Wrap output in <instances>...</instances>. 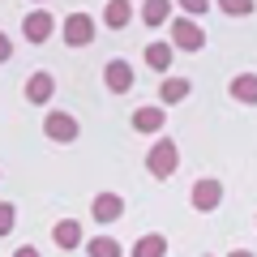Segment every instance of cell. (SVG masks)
I'll use <instances>...</instances> for the list:
<instances>
[{"instance_id":"obj_3","label":"cell","mask_w":257,"mask_h":257,"mask_svg":"<svg viewBox=\"0 0 257 257\" xmlns=\"http://www.w3.org/2000/svg\"><path fill=\"white\" fill-rule=\"evenodd\" d=\"M202 43H206V35H202V26H197L193 18H176V22H172V47L202 52Z\"/></svg>"},{"instance_id":"obj_11","label":"cell","mask_w":257,"mask_h":257,"mask_svg":"<svg viewBox=\"0 0 257 257\" xmlns=\"http://www.w3.org/2000/svg\"><path fill=\"white\" fill-rule=\"evenodd\" d=\"M128 18H133V5L128 0H107V9H103V22H107L111 30H124Z\"/></svg>"},{"instance_id":"obj_22","label":"cell","mask_w":257,"mask_h":257,"mask_svg":"<svg viewBox=\"0 0 257 257\" xmlns=\"http://www.w3.org/2000/svg\"><path fill=\"white\" fill-rule=\"evenodd\" d=\"M5 60H13V39L0 30V64H5Z\"/></svg>"},{"instance_id":"obj_17","label":"cell","mask_w":257,"mask_h":257,"mask_svg":"<svg viewBox=\"0 0 257 257\" xmlns=\"http://www.w3.org/2000/svg\"><path fill=\"white\" fill-rule=\"evenodd\" d=\"M86 253H90V257H124V253H120V240H111V236L86 240Z\"/></svg>"},{"instance_id":"obj_4","label":"cell","mask_w":257,"mask_h":257,"mask_svg":"<svg viewBox=\"0 0 257 257\" xmlns=\"http://www.w3.org/2000/svg\"><path fill=\"white\" fill-rule=\"evenodd\" d=\"M94 39V18L90 13H69L64 18V43L69 47H86Z\"/></svg>"},{"instance_id":"obj_9","label":"cell","mask_w":257,"mask_h":257,"mask_svg":"<svg viewBox=\"0 0 257 257\" xmlns=\"http://www.w3.org/2000/svg\"><path fill=\"white\" fill-rule=\"evenodd\" d=\"M52 94H56V77L52 73H35L26 82V103H39V107H43V103H52Z\"/></svg>"},{"instance_id":"obj_13","label":"cell","mask_w":257,"mask_h":257,"mask_svg":"<svg viewBox=\"0 0 257 257\" xmlns=\"http://www.w3.org/2000/svg\"><path fill=\"white\" fill-rule=\"evenodd\" d=\"M167 18H172V0H146L142 5V22L146 26H163Z\"/></svg>"},{"instance_id":"obj_19","label":"cell","mask_w":257,"mask_h":257,"mask_svg":"<svg viewBox=\"0 0 257 257\" xmlns=\"http://www.w3.org/2000/svg\"><path fill=\"white\" fill-rule=\"evenodd\" d=\"M18 227V206L13 202H0V236H9Z\"/></svg>"},{"instance_id":"obj_10","label":"cell","mask_w":257,"mask_h":257,"mask_svg":"<svg viewBox=\"0 0 257 257\" xmlns=\"http://www.w3.org/2000/svg\"><path fill=\"white\" fill-rule=\"evenodd\" d=\"M52 240L60 248H77V244H82V223H77V219H60L52 227Z\"/></svg>"},{"instance_id":"obj_8","label":"cell","mask_w":257,"mask_h":257,"mask_svg":"<svg viewBox=\"0 0 257 257\" xmlns=\"http://www.w3.org/2000/svg\"><path fill=\"white\" fill-rule=\"evenodd\" d=\"M219 202H223V184L219 180H197L193 184V206L197 210H214Z\"/></svg>"},{"instance_id":"obj_20","label":"cell","mask_w":257,"mask_h":257,"mask_svg":"<svg viewBox=\"0 0 257 257\" xmlns=\"http://www.w3.org/2000/svg\"><path fill=\"white\" fill-rule=\"evenodd\" d=\"M219 9L231 18H244V13H253V0H219Z\"/></svg>"},{"instance_id":"obj_14","label":"cell","mask_w":257,"mask_h":257,"mask_svg":"<svg viewBox=\"0 0 257 257\" xmlns=\"http://www.w3.org/2000/svg\"><path fill=\"white\" fill-rule=\"evenodd\" d=\"M231 99L236 103H257V73H240L231 82Z\"/></svg>"},{"instance_id":"obj_15","label":"cell","mask_w":257,"mask_h":257,"mask_svg":"<svg viewBox=\"0 0 257 257\" xmlns=\"http://www.w3.org/2000/svg\"><path fill=\"white\" fill-rule=\"evenodd\" d=\"M189 90H193L189 77H167L163 90H159V99H163V103H180V99H189Z\"/></svg>"},{"instance_id":"obj_2","label":"cell","mask_w":257,"mask_h":257,"mask_svg":"<svg viewBox=\"0 0 257 257\" xmlns=\"http://www.w3.org/2000/svg\"><path fill=\"white\" fill-rule=\"evenodd\" d=\"M43 133L56 142V146H69V142H77V120L69 116V111H47Z\"/></svg>"},{"instance_id":"obj_21","label":"cell","mask_w":257,"mask_h":257,"mask_svg":"<svg viewBox=\"0 0 257 257\" xmlns=\"http://www.w3.org/2000/svg\"><path fill=\"white\" fill-rule=\"evenodd\" d=\"M180 9L184 13H206V9H210V0H180Z\"/></svg>"},{"instance_id":"obj_7","label":"cell","mask_w":257,"mask_h":257,"mask_svg":"<svg viewBox=\"0 0 257 257\" xmlns=\"http://www.w3.org/2000/svg\"><path fill=\"white\" fill-rule=\"evenodd\" d=\"M90 214H94L99 223L120 219V214H124V202H120V193H99V197L90 202Z\"/></svg>"},{"instance_id":"obj_1","label":"cell","mask_w":257,"mask_h":257,"mask_svg":"<svg viewBox=\"0 0 257 257\" xmlns=\"http://www.w3.org/2000/svg\"><path fill=\"white\" fill-rule=\"evenodd\" d=\"M176 163H180V150H176V142H172V138H159L155 146H150V155H146L150 176H159V180H167V176L176 172Z\"/></svg>"},{"instance_id":"obj_12","label":"cell","mask_w":257,"mask_h":257,"mask_svg":"<svg viewBox=\"0 0 257 257\" xmlns=\"http://www.w3.org/2000/svg\"><path fill=\"white\" fill-rule=\"evenodd\" d=\"M133 128L138 133H159L163 128V107H138L133 111Z\"/></svg>"},{"instance_id":"obj_23","label":"cell","mask_w":257,"mask_h":257,"mask_svg":"<svg viewBox=\"0 0 257 257\" xmlns=\"http://www.w3.org/2000/svg\"><path fill=\"white\" fill-rule=\"evenodd\" d=\"M13 257H39V248L35 244H22V248H13Z\"/></svg>"},{"instance_id":"obj_18","label":"cell","mask_w":257,"mask_h":257,"mask_svg":"<svg viewBox=\"0 0 257 257\" xmlns=\"http://www.w3.org/2000/svg\"><path fill=\"white\" fill-rule=\"evenodd\" d=\"M146 64L150 69H172V43H146Z\"/></svg>"},{"instance_id":"obj_5","label":"cell","mask_w":257,"mask_h":257,"mask_svg":"<svg viewBox=\"0 0 257 257\" xmlns=\"http://www.w3.org/2000/svg\"><path fill=\"white\" fill-rule=\"evenodd\" d=\"M22 35L30 39V43H47V39L56 35V18L47 9H35V13H26V22H22Z\"/></svg>"},{"instance_id":"obj_24","label":"cell","mask_w":257,"mask_h":257,"mask_svg":"<svg viewBox=\"0 0 257 257\" xmlns=\"http://www.w3.org/2000/svg\"><path fill=\"white\" fill-rule=\"evenodd\" d=\"M227 257H253V253H248V248H231Z\"/></svg>"},{"instance_id":"obj_6","label":"cell","mask_w":257,"mask_h":257,"mask_svg":"<svg viewBox=\"0 0 257 257\" xmlns=\"http://www.w3.org/2000/svg\"><path fill=\"white\" fill-rule=\"evenodd\" d=\"M103 86H107L111 94L133 90V69H128L124 60H107V69H103Z\"/></svg>"},{"instance_id":"obj_16","label":"cell","mask_w":257,"mask_h":257,"mask_svg":"<svg viewBox=\"0 0 257 257\" xmlns=\"http://www.w3.org/2000/svg\"><path fill=\"white\" fill-rule=\"evenodd\" d=\"M163 253H167V240L155 236V231H150V236H142L138 244H133V257H163Z\"/></svg>"}]
</instances>
